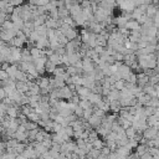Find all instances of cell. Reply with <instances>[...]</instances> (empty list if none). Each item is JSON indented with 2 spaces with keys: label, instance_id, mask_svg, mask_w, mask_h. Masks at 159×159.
<instances>
[{
  "label": "cell",
  "instance_id": "cell-4",
  "mask_svg": "<svg viewBox=\"0 0 159 159\" xmlns=\"http://www.w3.org/2000/svg\"><path fill=\"white\" fill-rule=\"evenodd\" d=\"M158 135H159V130L155 127H148L143 133V138L147 140H152Z\"/></svg>",
  "mask_w": 159,
  "mask_h": 159
},
{
  "label": "cell",
  "instance_id": "cell-39",
  "mask_svg": "<svg viewBox=\"0 0 159 159\" xmlns=\"http://www.w3.org/2000/svg\"><path fill=\"white\" fill-rule=\"evenodd\" d=\"M149 106L153 108H158L159 107V98H152V101L149 102Z\"/></svg>",
  "mask_w": 159,
  "mask_h": 159
},
{
  "label": "cell",
  "instance_id": "cell-10",
  "mask_svg": "<svg viewBox=\"0 0 159 159\" xmlns=\"http://www.w3.org/2000/svg\"><path fill=\"white\" fill-rule=\"evenodd\" d=\"M107 98H108L109 103H111V102H114V101H119V99H120V91H117V89L114 88V86H112L111 93L108 94Z\"/></svg>",
  "mask_w": 159,
  "mask_h": 159
},
{
  "label": "cell",
  "instance_id": "cell-26",
  "mask_svg": "<svg viewBox=\"0 0 159 159\" xmlns=\"http://www.w3.org/2000/svg\"><path fill=\"white\" fill-rule=\"evenodd\" d=\"M143 112H144V116L148 118V117H150V116L154 114L155 108H153V107H150V106H145V107L143 108Z\"/></svg>",
  "mask_w": 159,
  "mask_h": 159
},
{
  "label": "cell",
  "instance_id": "cell-42",
  "mask_svg": "<svg viewBox=\"0 0 159 159\" xmlns=\"http://www.w3.org/2000/svg\"><path fill=\"white\" fill-rule=\"evenodd\" d=\"M0 97H1V101L2 99H5V98H7V93H6V91H5V88H0Z\"/></svg>",
  "mask_w": 159,
  "mask_h": 159
},
{
  "label": "cell",
  "instance_id": "cell-40",
  "mask_svg": "<svg viewBox=\"0 0 159 159\" xmlns=\"http://www.w3.org/2000/svg\"><path fill=\"white\" fill-rule=\"evenodd\" d=\"M9 78H10V77H9L7 72H6V71L0 70V80H1V82H2V81H6V80H9Z\"/></svg>",
  "mask_w": 159,
  "mask_h": 159
},
{
  "label": "cell",
  "instance_id": "cell-5",
  "mask_svg": "<svg viewBox=\"0 0 159 159\" xmlns=\"http://www.w3.org/2000/svg\"><path fill=\"white\" fill-rule=\"evenodd\" d=\"M137 84L142 88H144L147 84H149V76H147L144 72L137 75Z\"/></svg>",
  "mask_w": 159,
  "mask_h": 159
},
{
  "label": "cell",
  "instance_id": "cell-38",
  "mask_svg": "<svg viewBox=\"0 0 159 159\" xmlns=\"http://www.w3.org/2000/svg\"><path fill=\"white\" fill-rule=\"evenodd\" d=\"M149 153L153 158L159 157V148H149Z\"/></svg>",
  "mask_w": 159,
  "mask_h": 159
},
{
  "label": "cell",
  "instance_id": "cell-33",
  "mask_svg": "<svg viewBox=\"0 0 159 159\" xmlns=\"http://www.w3.org/2000/svg\"><path fill=\"white\" fill-rule=\"evenodd\" d=\"M101 154H102V153H101V150H98V149H94V148H93V149H92V150L88 153V155H89V157H92V158H96V159H98V158L101 157Z\"/></svg>",
  "mask_w": 159,
  "mask_h": 159
},
{
  "label": "cell",
  "instance_id": "cell-11",
  "mask_svg": "<svg viewBox=\"0 0 159 159\" xmlns=\"http://www.w3.org/2000/svg\"><path fill=\"white\" fill-rule=\"evenodd\" d=\"M102 119L103 118H101V117H97V116H92L89 119H88V123H89V125L92 127V128H98V127H101L102 125Z\"/></svg>",
  "mask_w": 159,
  "mask_h": 159
},
{
  "label": "cell",
  "instance_id": "cell-22",
  "mask_svg": "<svg viewBox=\"0 0 159 159\" xmlns=\"http://www.w3.org/2000/svg\"><path fill=\"white\" fill-rule=\"evenodd\" d=\"M159 123V118H157L155 116H150L147 118V124L148 127H155Z\"/></svg>",
  "mask_w": 159,
  "mask_h": 159
},
{
  "label": "cell",
  "instance_id": "cell-13",
  "mask_svg": "<svg viewBox=\"0 0 159 159\" xmlns=\"http://www.w3.org/2000/svg\"><path fill=\"white\" fill-rule=\"evenodd\" d=\"M137 99H138V102L140 103V104H143L144 107L145 106H149V102L152 101V97L149 96V94H147V93H140L138 97H137Z\"/></svg>",
  "mask_w": 159,
  "mask_h": 159
},
{
  "label": "cell",
  "instance_id": "cell-12",
  "mask_svg": "<svg viewBox=\"0 0 159 159\" xmlns=\"http://www.w3.org/2000/svg\"><path fill=\"white\" fill-rule=\"evenodd\" d=\"M88 101L91 102L92 106H97L103 101V96L102 94H96V93H91L88 97Z\"/></svg>",
  "mask_w": 159,
  "mask_h": 159
},
{
  "label": "cell",
  "instance_id": "cell-31",
  "mask_svg": "<svg viewBox=\"0 0 159 159\" xmlns=\"http://www.w3.org/2000/svg\"><path fill=\"white\" fill-rule=\"evenodd\" d=\"M114 88H116L117 91H123V89L125 88V82H124L123 80L117 81V82L114 83Z\"/></svg>",
  "mask_w": 159,
  "mask_h": 159
},
{
  "label": "cell",
  "instance_id": "cell-9",
  "mask_svg": "<svg viewBox=\"0 0 159 159\" xmlns=\"http://www.w3.org/2000/svg\"><path fill=\"white\" fill-rule=\"evenodd\" d=\"M16 91H19L21 94H26L30 91V86L27 82H20L16 81Z\"/></svg>",
  "mask_w": 159,
  "mask_h": 159
},
{
  "label": "cell",
  "instance_id": "cell-30",
  "mask_svg": "<svg viewBox=\"0 0 159 159\" xmlns=\"http://www.w3.org/2000/svg\"><path fill=\"white\" fill-rule=\"evenodd\" d=\"M92 116H93V107L89 108V109H84V112H83V117H82V118H83L84 120L88 122V119H89Z\"/></svg>",
  "mask_w": 159,
  "mask_h": 159
},
{
  "label": "cell",
  "instance_id": "cell-23",
  "mask_svg": "<svg viewBox=\"0 0 159 159\" xmlns=\"http://www.w3.org/2000/svg\"><path fill=\"white\" fill-rule=\"evenodd\" d=\"M143 15H144V14L139 10V7H135V10L132 12V19H133V20H137V21H139V20L142 19V16H143Z\"/></svg>",
  "mask_w": 159,
  "mask_h": 159
},
{
  "label": "cell",
  "instance_id": "cell-3",
  "mask_svg": "<svg viewBox=\"0 0 159 159\" xmlns=\"http://www.w3.org/2000/svg\"><path fill=\"white\" fill-rule=\"evenodd\" d=\"M82 62H83V72H86V73H91V72H93L94 70H96V63L89 58V57H84V58H82Z\"/></svg>",
  "mask_w": 159,
  "mask_h": 159
},
{
  "label": "cell",
  "instance_id": "cell-32",
  "mask_svg": "<svg viewBox=\"0 0 159 159\" xmlns=\"http://www.w3.org/2000/svg\"><path fill=\"white\" fill-rule=\"evenodd\" d=\"M76 144H77V147L80 148V149H84L86 150V145H87V142L84 140V139H76Z\"/></svg>",
  "mask_w": 159,
  "mask_h": 159
},
{
  "label": "cell",
  "instance_id": "cell-14",
  "mask_svg": "<svg viewBox=\"0 0 159 159\" xmlns=\"http://www.w3.org/2000/svg\"><path fill=\"white\" fill-rule=\"evenodd\" d=\"M66 37H67V40L68 41H73V40H76L77 37H80V35H78V32L76 31V29H70V30H67L65 34H63Z\"/></svg>",
  "mask_w": 159,
  "mask_h": 159
},
{
  "label": "cell",
  "instance_id": "cell-35",
  "mask_svg": "<svg viewBox=\"0 0 159 159\" xmlns=\"http://www.w3.org/2000/svg\"><path fill=\"white\" fill-rule=\"evenodd\" d=\"M159 83V75H154L152 77H149V84L152 86H155Z\"/></svg>",
  "mask_w": 159,
  "mask_h": 159
},
{
  "label": "cell",
  "instance_id": "cell-8",
  "mask_svg": "<svg viewBox=\"0 0 159 159\" xmlns=\"http://www.w3.org/2000/svg\"><path fill=\"white\" fill-rule=\"evenodd\" d=\"M72 96H73V92L68 88V86H65L63 88L60 89V97H61V99H67V101H70V99L72 98Z\"/></svg>",
  "mask_w": 159,
  "mask_h": 159
},
{
  "label": "cell",
  "instance_id": "cell-7",
  "mask_svg": "<svg viewBox=\"0 0 159 159\" xmlns=\"http://www.w3.org/2000/svg\"><path fill=\"white\" fill-rule=\"evenodd\" d=\"M125 29L128 30V31H140V29H142V25L137 21V20H129L128 22H127V25H125Z\"/></svg>",
  "mask_w": 159,
  "mask_h": 159
},
{
  "label": "cell",
  "instance_id": "cell-16",
  "mask_svg": "<svg viewBox=\"0 0 159 159\" xmlns=\"http://www.w3.org/2000/svg\"><path fill=\"white\" fill-rule=\"evenodd\" d=\"M82 86H84V87H87V88H89L91 91L96 87V80L94 78H92V77H83V83H82Z\"/></svg>",
  "mask_w": 159,
  "mask_h": 159
},
{
  "label": "cell",
  "instance_id": "cell-41",
  "mask_svg": "<svg viewBox=\"0 0 159 159\" xmlns=\"http://www.w3.org/2000/svg\"><path fill=\"white\" fill-rule=\"evenodd\" d=\"M101 153H102V155H104V157H109V154L112 153V150H111L108 147H104V148L101 150Z\"/></svg>",
  "mask_w": 159,
  "mask_h": 159
},
{
  "label": "cell",
  "instance_id": "cell-28",
  "mask_svg": "<svg viewBox=\"0 0 159 159\" xmlns=\"http://www.w3.org/2000/svg\"><path fill=\"white\" fill-rule=\"evenodd\" d=\"M1 29L2 30H14V22L11 20H7L1 25Z\"/></svg>",
  "mask_w": 159,
  "mask_h": 159
},
{
  "label": "cell",
  "instance_id": "cell-44",
  "mask_svg": "<svg viewBox=\"0 0 159 159\" xmlns=\"http://www.w3.org/2000/svg\"><path fill=\"white\" fill-rule=\"evenodd\" d=\"M87 159H96V158H92V157H89V155H87Z\"/></svg>",
  "mask_w": 159,
  "mask_h": 159
},
{
  "label": "cell",
  "instance_id": "cell-17",
  "mask_svg": "<svg viewBox=\"0 0 159 159\" xmlns=\"http://www.w3.org/2000/svg\"><path fill=\"white\" fill-rule=\"evenodd\" d=\"M48 61H51V62L55 63L56 66H63V63H62V56L57 55L56 52L48 57Z\"/></svg>",
  "mask_w": 159,
  "mask_h": 159
},
{
  "label": "cell",
  "instance_id": "cell-37",
  "mask_svg": "<svg viewBox=\"0 0 159 159\" xmlns=\"http://www.w3.org/2000/svg\"><path fill=\"white\" fill-rule=\"evenodd\" d=\"M17 155L12 154V153H5V154H1L0 155V159H16Z\"/></svg>",
  "mask_w": 159,
  "mask_h": 159
},
{
  "label": "cell",
  "instance_id": "cell-43",
  "mask_svg": "<svg viewBox=\"0 0 159 159\" xmlns=\"http://www.w3.org/2000/svg\"><path fill=\"white\" fill-rule=\"evenodd\" d=\"M61 145H62V144H58V143H53L51 149H53V150H56V152L61 153Z\"/></svg>",
  "mask_w": 159,
  "mask_h": 159
},
{
  "label": "cell",
  "instance_id": "cell-36",
  "mask_svg": "<svg viewBox=\"0 0 159 159\" xmlns=\"http://www.w3.org/2000/svg\"><path fill=\"white\" fill-rule=\"evenodd\" d=\"M6 144H7V148H16L17 144H19V142H17L16 139L11 138V139H9V140L6 142Z\"/></svg>",
  "mask_w": 159,
  "mask_h": 159
},
{
  "label": "cell",
  "instance_id": "cell-27",
  "mask_svg": "<svg viewBox=\"0 0 159 159\" xmlns=\"http://www.w3.org/2000/svg\"><path fill=\"white\" fill-rule=\"evenodd\" d=\"M27 119H29V120H31V122H34V123H37V124H39V122L41 120V117H40L37 113H35V112H34V113H31V114L27 117Z\"/></svg>",
  "mask_w": 159,
  "mask_h": 159
},
{
  "label": "cell",
  "instance_id": "cell-15",
  "mask_svg": "<svg viewBox=\"0 0 159 159\" xmlns=\"http://www.w3.org/2000/svg\"><path fill=\"white\" fill-rule=\"evenodd\" d=\"M128 39H129L130 42L139 43L140 40H142V34H140V31H130V35H129Z\"/></svg>",
  "mask_w": 159,
  "mask_h": 159
},
{
  "label": "cell",
  "instance_id": "cell-25",
  "mask_svg": "<svg viewBox=\"0 0 159 159\" xmlns=\"http://www.w3.org/2000/svg\"><path fill=\"white\" fill-rule=\"evenodd\" d=\"M46 72H48V73H52L53 75V72H55V70L57 68V66L55 65V63H52L51 61H47L46 62Z\"/></svg>",
  "mask_w": 159,
  "mask_h": 159
},
{
  "label": "cell",
  "instance_id": "cell-29",
  "mask_svg": "<svg viewBox=\"0 0 159 159\" xmlns=\"http://www.w3.org/2000/svg\"><path fill=\"white\" fill-rule=\"evenodd\" d=\"M80 106H81L83 109H89V108L93 107L88 99H81V101H80Z\"/></svg>",
  "mask_w": 159,
  "mask_h": 159
},
{
  "label": "cell",
  "instance_id": "cell-34",
  "mask_svg": "<svg viewBox=\"0 0 159 159\" xmlns=\"http://www.w3.org/2000/svg\"><path fill=\"white\" fill-rule=\"evenodd\" d=\"M83 112H84V109L78 104V106L76 107V109H75V112H73V113H75L78 118H82V117H83Z\"/></svg>",
  "mask_w": 159,
  "mask_h": 159
},
{
  "label": "cell",
  "instance_id": "cell-21",
  "mask_svg": "<svg viewBox=\"0 0 159 159\" xmlns=\"http://www.w3.org/2000/svg\"><path fill=\"white\" fill-rule=\"evenodd\" d=\"M92 144H93V148H94V149H98V150H102V149L106 147L104 140H102V139H99V138H98V139H96Z\"/></svg>",
  "mask_w": 159,
  "mask_h": 159
},
{
  "label": "cell",
  "instance_id": "cell-19",
  "mask_svg": "<svg viewBox=\"0 0 159 159\" xmlns=\"http://www.w3.org/2000/svg\"><path fill=\"white\" fill-rule=\"evenodd\" d=\"M109 106H111V112H112V113H114V114L119 113V112H120V109H122V106H120L119 101L111 102V103H109Z\"/></svg>",
  "mask_w": 159,
  "mask_h": 159
},
{
  "label": "cell",
  "instance_id": "cell-6",
  "mask_svg": "<svg viewBox=\"0 0 159 159\" xmlns=\"http://www.w3.org/2000/svg\"><path fill=\"white\" fill-rule=\"evenodd\" d=\"M50 46H51V43H50V41H48L47 37H40V39L37 40V42L35 43V47H37V48H40V50L50 48Z\"/></svg>",
  "mask_w": 159,
  "mask_h": 159
},
{
  "label": "cell",
  "instance_id": "cell-1",
  "mask_svg": "<svg viewBox=\"0 0 159 159\" xmlns=\"http://www.w3.org/2000/svg\"><path fill=\"white\" fill-rule=\"evenodd\" d=\"M118 7H119V10H122L124 12L132 14L135 10L137 5H135V1H119L118 2Z\"/></svg>",
  "mask_w": 159,
  "mask_h": 159
},
{
  "label": "cell",
  "instance_id": "cell-24",
  "mask_svg": "<svg viewBox=\"0 0 159 159\" xmlns=\"http://www.w3.org/2000/svg\"><path fill=\"white\" fill-rule=\"evenodd\" d=\"M125 134H127V138L128 139H134L135 135H137V130L133 127H129L128 129H125Z\"/></svg>",
  "mask_w": 159,
  "mask_h": 159
},
{
  "label": "cell",
  "instance_id": "cell-2",
  "mask_svg": "<svg viewBox=\"0 0 159 159\" xmlns=\"http://www.w3.org/2000/svg\"><path fill=\"white\" fill-rule=\"evenodd\" d=\"M0 37H1V41L4 42H10L12 39L16 37V31L15 30H2L1 29V32H0Z\"/></svg>",
  "mask_w": 159,
  "mask_h": 159
},
{
  "label": "cell",
  "instance_id": "cell-20",
  "mask_svg": "<svg viewBox=\"0 0 159 159\" xmlns=\"http://www.w3.org/2000/svg\"><path fill=\"white\" fill-rule=\"evenodd\" d=\"M15 78H16V81H20V82H29L27 81V73L24 72V71H21V70L17 71Z\"/></svg>",
  "mask_w": 159,
  "mask_h": 159
},
{
  "label": "cell",
  "instance_id": "cell-18",
  "mask_svg": "<svg viewBox=\"0 0 159 159\" xmlns=\"http://www.w3.org/2000/svg\"><path fill=\"white\" fill-rule=\"evenodd\" d=\"M135 153L139 155V157H143L144 154L149 153V147L147 144H139L137 148H135Z\"/></svg>",
  "mask_w": 159,
  "mask_h": 159
}]
</instances>
